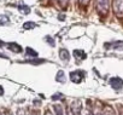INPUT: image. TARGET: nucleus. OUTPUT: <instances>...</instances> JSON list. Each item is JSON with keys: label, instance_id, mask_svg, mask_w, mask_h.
I'll list each match as a JSON object with an SVG mask.
<instances>
[{"label": "nucleus", "instance_id": "5701e85b", "mask_svg": "<svg viewBox=\"0 0 123 115\" xmlns=\"http://www.w3.org/2000/svg\"><path fill=\"white\" fill-rule=\"evenodd\" d=\"M18 115H23V114H22V113H21V114H18Z\"/></svg>", "mask_w": 123, "mask_h": 115}, {"label": "nucleus", "instance_id": "0eeeda50", "mask_svg": "<svg viewBox=\"0 0 123 115\" xmlns=\"http://www.w3.org/2000/svg\"><path fill=\"white\" fill-rule=\"evenodd\" d=\"M59 57H60V60L63 62H69V60H70L69 51L67 48H60L59 50Z\"/></svg>", "mask_w": 123, "mask_h": 115}, {"label": "nucleus", "instance_id": "9d476101", "mask_svg": "<svg viewBox=\"0 0 123 115\" xmlns=\"http://www.w3.org/2000/svg\"><path fill=\"white\" fill-rule=\"evenodd\" d=\"M18 10H19L23 15H28V14H30V7L27 6V5H23V4H21V5L18 6Z\"/></svg>", "mask_w": 123, "mask_h": 115}, {"label": "nucleus", "instance_id": "6e6552de", "mask_svg": "<svg viewBox=\"0 0 123 115\" xmlns=\"http://www.w3.org/2000/svg\"><path fill=\"white\" fill-rule=\"evenodd\" d=\"M74 56L76 57V60H77V58H79V60H86V57H87L83 50H75V51H74Z\"/></svg>", "mask_w": 123, "mask_h": 115}, {"label": "nucleus", "instance_id": "a211bd4d", "mask_svg": "<svg viewBox=\"0 0 123 115\" xmlns=\"http://www.w3.org/2000/svg\"><path fill=\"white\" fill-rule=\"evenodd\" d=\"M0 57H3V58L7 60V56H6V54H4V53H1V52H0Z\"/></svg>", "mask_w": 123, "mask_h": 115}, {"label": "nucleus", "instance_id": "f03ea898", "mask_svg": "<svg viewBox=\"0 0 123 115\" xmlns=\"http://www.w3.org/2000/svg\"><path fill=\"white\" fill-rule=\"evenodd\" d=\"M97 9L101 15H106L109 10V0H97Z\"/></svg>", "mask_w": 123, "mask_h": 115}, {"label": "nucleus", "instance_id": "9b49d317", "mask_svg": "<svg viewBox=\"0 0 123 115\" xmlns=\"http://www.w3.org/2000/svg\"><path fill=\"white\" fill-rule=\"evenodd\" d=\"M10 23V18L6 15H0V26H6Z\"/></svg>", "mask_w": 123, "mask_h": 115}, {"label": "nucleus", "instance_id": "39448f33", "mask_svg": "<svg viewBox=\"0 0 123 115\" xmlns=\"http://www.w3.org/2000/svg\"><path fill=\"white\" fill-rule=\"evenodd\" d=\"M110 85H111V87L112 88H115V90H119V88H122V86H123V80L121 79V78H111L110 79Z\"/></svg>", "mask_w": 123, "mask_h": 115}, {"label": "nucleus", "instance_id": "f3484780", "mask_svg": "<svg viewBox=\"0 0 123 115\" xmlns=\"http://www.w3.org/2000/svg\"><path fill=\"white\" fill-rule=\"evenodd\" d=\"M4 95V88H3V86L0 85V96H3Z\"/></svg>", "mask_w": 123, "mask_h": 115}, {"label": "nucleus", "instance_id": "412c9836", "mask_svg": "<svg viewBox=\"0 0 123 115\" xmlns=\"http://www.w3.org/2000/svg\"><path fill=\"white\" fill-rule=\"evenodd\" d=\"M46 115H52V114H51L49 111H47V113H46Z\"/></svg>", "mask_w": 123, "mask_h": 115}, {"label": "nucleus", "instance_id": "f257e3e1", "mask_svg": "<svg viewBox=\"0 0 123 115\" xmlns=\"http://www.w3.org/2000/svg\"><path fill=\"white\" fill-rule=\"evenodd\" d=\"M85 72L83 70H75L70 73V80L75 84H80L82 81V79L85 78Z\"/></svg>", "mask_w": 123, "mask_h": 115}, {"label": "nucleus", "instance_id": "dca6fc26", "mask_svg": "<svg viewBox=\"0 0 123 115\" xmlns=\"http://www.w3.org/2000/svg\"><path fill=\"white\" fill-rule=\"evenodd\" d=\"M62 98H63V95H62V93H55V95L52 96V99H53V101H55V99H62Z\"/></svg>", "mask_w": 123, "mask_h": 115}, {"label": "nucleus", "instance_id": "2eb2a0df", "mask_svg": "<svg viewBox=\"0 0 123 115\" xmlns=\"http://www.w3.org/2000/svg\"><path fill=\"white\" fill-rule=\"evenodd\" d=\"M28 62L31 64H40V63H45L46 61L45 60H35V61H28Z\"/></svg>", "mask_w": 123, "mask_h": 115}, {"label": "nucleus", "instance_id": "ddd939ff", "mask_svg": "<svg viewBox=\"0 0 123 115\" xmlns=\"http://www.w3.org/2000/svg\"><path fill=\"white\" fill-rule=\"evenodd\" d=\"M25 52H27V54H28L29 57H37V56H39V53H37L36 51H34L31 47H27V48H25Z\"/></svg>", "mask_w": 123, "mask_h": 115}, {"label": "nucleus", "instance_id": "4468645a", "mask_svg": "<svg viewBox=\"0 0 123 115\" xmlns=\"http://www.w3.org/2000/svg\"><path fill=\"white\" fill-rule=\"evenodd\" d=\"M45 41L47 42V44H49V46H52V47H54L55 46V41H54V39L52 38V36H45Z\"/></svg>", "mask_w": 123, "mask_h": 115}, {"label": "nucleus", "instance_id": "aec40b11", "mask_svg": "<svg viewBox=\"0 0 123 115\" xmlns=\"http://www.w3.org/2000/svg\"><path fill=\"white\" fill-rule=\"evenodd\" d=\"M5 45V42L4 41H1V40H0V47H1V46H4Z\"/></svg>", "mask_w": 123, "mask_h": 115}, {"label": "nucleus", "instance_id": "6ab92c4d", "mask_svg": "<svg viewBox=\"0 0 123 115\" xmlns=\"http://www.w3.org/2000/svg\"><path fill=\"white\" fill-rule=\"evenodd\" d=\"M80 1H81L82 4H86V3H88V0H80Z\"/></svg>", "mask_w": 123, "mask_h": 115}, {"label": "nucleus", "instance_id": "f8f14e48", "mask_svg": "<svg viewBox=\"0 0 123 115\" xmlns=\"http://www.w3.org/2000/svg\"><path fill=\"white\" fill-rule=\"evenodd\" d=\"M35 27H36V23H34V22H25L23 24V29H27V30L34 29Z\"/></svg>", "mask_w": 123, "mask_h": 115}, {"label": "nucleus", "instance_id": "7ed1b4c3", "mask_svg": "<svg viewBox=\"0 0 123 115\" xmlns=\"http://www.w3.org/2000/svg\"><path fill=\"white\" fill-rule=\"evenodd\" d=\"M113 11L117 16H123V0H113Z\"/></svg>", "mask_w": 123, "mask_h": 115}, {"label": "nucleus", "instance_id": "4be33fe9", "mask_svg": "<svg viewBox=\"0 0 123 115\" xmlns=\"http://www.w3.org/2000/svg\"><path fill=\"white\" fill-rule=\"evenodd\" d=\"M62 1H63V3H65V1H67V0H62Z\"/></svg>", "mask_w": 123, "mask_h": 115}, {"label": "nucleus", "instance_id": "423d86ee", "mask_svg": "<svg viewBox=\"0 0 123 115\" xmlns=\"http://www.w3.org/2000/svg\"><path fill=\"white\" fill-rule=\"evenodd\" d=\"M7 47H9L10 51H12V52H15V53H21V52L23 51V50H22V46L18 45L17 42H9V44H7Z\"/></svg>", "mask_w": 123, "mask_h": 115}, {"label": "nucleus", "instance_id": "1a4fd4ad", "mask_svg": "<svg viewBox=\"0 0 123 115\" xmlns=\"http://www.w3.org/2000/svg\"><path fill=\"white\" fill-rule=\"evenodd\" d=\"M55 80H57L58 82H62V84L67 81V78H65V74H64L63 70H59V72L57 73V78H55Z\"/></svg>", "mask_w": 123, "mask_h": 115}, {"label": "nucleus", "instance_id": "20e7f679", "mask_svg": "<svg viewBox=\"0 0 123 115\" xmlns=\"http://www.w3.org/2000/svg\"><path fill=\"white\" fill-rule=\"evenodd\" d=\"M106 50H123V41H112L104 45Z\"/></svg>", "mask_w": 123, "mask_h": 115}]
</instances>
